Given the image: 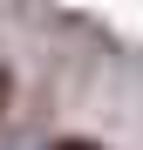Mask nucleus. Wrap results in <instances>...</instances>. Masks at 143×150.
<instances>
[{
	"instance_id": "f257e3e1",
	"label": "nucleus",
	"mask_w": 143,
	"mask_h": 150,
	"mask_svg": "<svg viewBox=\"0 0 143 150\" xmlns=\"http://www.w3.org/2000/svg\"><path fill=\"white\" fill-rule=\"evenodd\" d=\"M48 150H102V143H82V137H61V143H48Z\"/></svg>"
},
{
	"instance_id": "f03ea898",
	"label": "nucleus",
	"mask_w": 143,
	"mask_h": 150,
	"mask_svg": "<svg viewBox=\"0 0 143 150\" xmlns=\"http://www.w3.org/2000/svg\"><path fill=\"white\" fill-rule=\"evenodd\" d=\"M7 96H14V82H7V68H0V109H7Z\"/></svg>"
}]
</instances>
